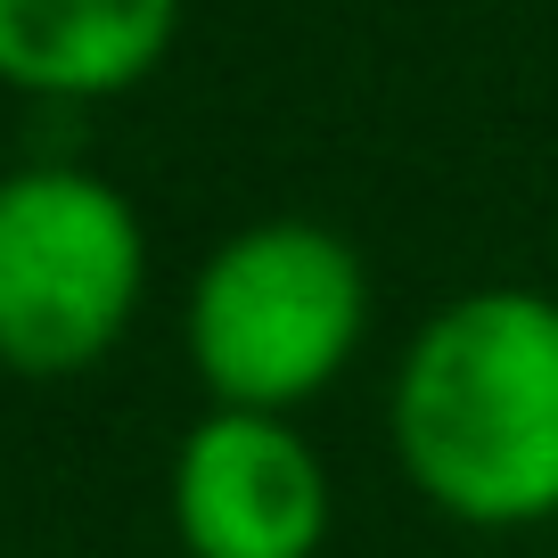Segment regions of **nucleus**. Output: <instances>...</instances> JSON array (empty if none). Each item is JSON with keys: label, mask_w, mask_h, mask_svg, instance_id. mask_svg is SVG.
I'll return each instance as SVG.
<instances>
[{"label": "nucleus", "mask_w": 558, "mask_h": 558, "mask_svg": "<svg viewBox=\"0 0 558 558\" xmlns=\"http://www.w3.org/2000/svg\"><path fill=\"white\" fill-rule=\"evenodd\" d=\"M386 436L427 509L476 534L558 518V296L493 279L411 329Z\"/></svg>", "instance_id": "f257e3e1"}, {"label": "nucleus", "mask_w": 558, "mask_h": 558, "mask_svg": "<svg viewBox=\"0 0 558 558\" xmlns=\"http://www.w3.org/2000/svg\"><path fill=\"white\" fill-rule=\"evenodd\" d=\"M190 369L214 411H296L329 395L369 337V271L313 214L246 222L190 279Z\"/></svg>", "instance_id": "f03ea898"}, {"label": "nucleus", "mask_w": 558, "mask_h": 558, "mask_svg": "<svg viewBox=\"0 0 558 558\" xmlns=\"http://www.w3.org/2000/svg\"><path fill=\"white\" fill-rule=\"evenodd\" d=\"M190 0H0V83L50 107L140 90L173 58Z\"/></svg>", "instance_id": "39448f33"}, {"label": "nucleus", "mask_w": 558, "mask_h": 558, "mask_svg": "<svg viewBox=\"0 0 558 558\" xmlns=\"http://www.w3.org/2000/svg\"><path fill=\"white\" fill-rule=\"evenodd\" d=\"M148 296V222L90 165L0 173V369L83 378L132 337Z\"/></svg>", "instance_id": "7ed1b4c3"}, {"label": "nucleus", "mask_w": 558, "mask_h": 558, "mask_svg": "<svg viewBox=\"0 0 558 558\" xmlns=\"http://www.w3.org/2000/svg\"><path fill=\"white\" fill-rule=\"evenodd\" d=\"M173 534L190 558H320L329 460L279 411H206L173 452Z\"/></svg>", "instance_id": "20e7f679"}]
</instances>
